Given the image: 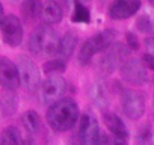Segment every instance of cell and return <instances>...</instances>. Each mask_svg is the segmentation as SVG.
I'll use <instances>...</instances> for the list:
<instances>
[{
  "mask_svg": "<svg viewBox=\"0 0 154 145\" xmlns=\"http://www.w3.org/2000/svg\"><path fill=\"white\" fill-rule=\"evenodd\" d=\"M79 119V106L72 98H62L47 110V122L54 131H68Z\"/></svg>",
  "mask_w": 154,
  "mask_h": 145,
  "instance_id": "cell-1",
  "label": "cell"
},
{
  "mask_svg": "<svg viewBox=\"0 0 154 145\" xmlns=\"http://www.w3.org/2000/svg\"><path fill=\"white\" fill-rule=\"evenodd\" d=\"M59 36L53 27L48 24H41L38 26L30 38H29V50L33 54H54L59 42Z\"/></svg>",
  "mask_w": 154,
  "mask_h": 145,
  "instance_id": "cell-2",
  "label": "cell"
},
{
  "mask_svg": "<svg viewBox=\"0 0 154 145\" xmlns=\"http://www.w3.org/2000/svg\"><path fill=\"white\" fill-rule=\"evenodd\" d=\"M115 36H116V32L109 29V30H103V32L91 36L89 39H86L83 42L80 51H79V62H80V65L89 63L95 53L106 51L113 44Z\"/></svg>",
  "mask_w": 154,
  "mask_h": 145,
  "instance_id": "cell-3",
  "label": "cell"
},
{
  "mask_svg": "<svg viewBox=\"0 0 154 145\" xmlns=\"http://www.w3.org/2000/svg\"><path fill=\"white\" fill-rule=\"evenodd\" d=\"M65 91H66L65 79L60 74H53V76H48L39 85V98L44 104L51 106L57 103L59 100H62Z\"/></svg>",
  "mask_w": 154,
  "mask_h": 145,
  "instance_id": "cell-4",
  "label": "cell"
},
{
  "mask_svg": "<svg viewBox=\"0 0 154 145\" xmlns=\"http://www.w3.org/2000/svg\"><path fill=\"white\" fill-rule=\"evenodd\" d=\"M15 65L18 68L20 83L24 86V89L29 92L36 91L41 83H39V71H38L36 65L33 63V60L26 56H20L18 62Z\"/></svg>",
  "mask_w": 154,
  "mask_h": 145,
  "instance_id": "cell-5",
  "label": "cell"
},
{
  "mask_svg": "<svg viewBox=\"0 0 154 145\" xmlns=\"http://www.w3.org/2000/svg\"><path fill=\"white\" fill-rule=\"evenodd\" d=\"M122 110L130 119H139L145 112V97L136 89H125L122 92Z\"/></svg>",
  "mask_w": 154,
  "mask_h": 145,
  "instance_id": "cell-6",
  "label": "cell"
},
{
  "mask_svg": "<svg viewBox=\"0 0 154 145\" xmlns=\"http://www.w3.org/2000/svg\"><path fill=\"white\" fill-rule=\"evenodd\" d=\"M104 124L107 130L110 131L107 145H127L128 143V130L119 116H116L115 113H106Z\"/></svg>",
  "mask_w": 154,
  "mask_h": 145,
  "instance_id": "cell-7",
  "label": "cell"
},
{
  "mask_svg": "<svg viewBox=\"0 0 154 145\" xmlns=\"http://www.w3.org/2000/svg\"><path fill=\"white\" fill-rule=\"evenodd\" d=\"M79 140H80V145H101V142H100V127H98V122L89 113H85L80 118Z\"/></svg>",
  "mask_w": 154,
  "mask_h": 145,
  "instance_id": "cell-8",
  "label": "cell"
},
{
  "mask_svg": "<svg viewBox=\"0 0 154 145\" xmlns=\"http://www.w3.org/2000/svg\"><path fill=\"white\" fill-rule=\"evenodd\" d=\"M20 74L17 65L6 56H0V86L6 91H15L20 86Z\"/></svg>",
  "mask_w": 154,
  "mask_h": 145,
  "instance_id": "cell-9",
  "label": "cell"
},
{
  "mask_svg": "<svg viewBox=\"0 0 154 145\" xmlns=\"http://www.w3.org/2000/svg\"><path fill=\"white\" fill-rule=\"evenodd\" d=\"M121 77L130 85H143L146 82V68L139 59H127L121 65Z\"/></svg>",
  "mask_w": 154,
  "mask_h": 145,
  "instance_id": "cell-10",
  "label": "cell"
},
{
  "mask_svg": "<svg viewBox=\"0 0 154 145\" xmlns=\"http://www.w3.org/2000/svg\"><path fill=\"white\" fill-rule=\"evenodd\" d=\"M128 56V50L124 44L121 42H116V44H112L106 51L104 54L101 56L100 59V66L106 71V72H112L115 68L121 66V62L124 63Z\"/></svg>",
  "mask_w": 154,
  "mask_h": 145,
  "instance_id": "cell-11",
  "label": "cell"
},
{
  "mask_svg": "<svg viewBox=\"0 0 154 145\" xmlns=\"http://www.w3.org/2000/svg\"><path fill=\"white\" fill-rule=\"evenodd\" d=\"M3 39L8 45L17 47L23 41V26L17 15H6L0 24Z\"/></svg>",
  "mask_w": 154,
  "mask_h": 145,
  "instance_id": "cell-12",
  "label": "cell"
},
{
  "mask_svg": "<svg viewBox=\"0 0 154 145\" xmlns=\"http://www.w3.org/2000/svg\"><path fill=\"white\" fill-rule=\"evenodd\" d=\"M140 8L139 0H116L109 6V15L113 20H125L134 15Z\"/></svg>",
  "mask_w": 154,
  "mask_h": 145,
  "instance_id": "cell-13",
  "label": "cell"
},
{
  "mask_svg": "<svg viewBox=\"0 0 154 145\" xmlns=\"http://www.w3.org/2000/svg\"><path fill=\"white\" fill-rule=\"evenodd\" d=\"M75 45H77V35L68 32V33H65V35L59 39L57 48H56V53H54V54L57 56L59 60H63V62H65V60L72 54Z\"/></svg>",
  "mask_w": 154,
  "mask_h": 145,
  "instance_id": "cell-14",
  "label": "cell"
},
{
  "mask_svg": "<svg viewBox=\"0 0 154 145\" xmlns=\"http://www.w3.org/2000/svg\"><path fill=\"white\" fill-rule=\"evenodd\" d=\"M41 17L48 24L59 23L62 20V8L56 2H45L41 8Z\"/></svg>",
  "mask_w": 154,
  "mask_h": 145,
  "instance_id": "cell-15",
  "label": "cell"
},
{
  "mask_svg": "<svg viewBox=\"0 0 154 145\" xmlns=\"http://www.w3.org/2000/svg\"><path fill=\"white\" fill-rule=\"evenodd\" d=\"M0 145H24V140L18 128L9 125L0 133Z\"/></svg>",
  "mask_w": 154,
  "mask_h": 145,
  "instance_id": "cell-16",
  "label": "cell"
},
{
  "mask_svg": "<svg viewBox=\"0 0 154 145\" xmlns=\"http://www.w3.org/2000/svg\"><path fill=\"white\" fill-rule=\"evenodd\" d=\"M23 127L26 130V133L29 136H33L38 133L39 130V115L33 110H27L24 115H23Z\"/></svg>",
  "mask_w": 154,
  "mask_h": 145,
  "instance_id": "cell-17",
  "label": "cell"
},
{
  "mask_svg": "<svg viewBox=\"0 0 154 145\" xmlns=\"http://www.w3.org/2000/svg\"><path fill=\"white\" fill-rule=\"evenodd\" d=\"M71 20L74 23H88L89 21V11L80 2H75L74 3V12H72Z\"/></svg>",
  "mask_w": 154,
  "mask_h": 145,
  "instance_id": "cell-18",
  "label": "cell"
},
{
  "mask_svg": "<svg viewBox=\"0 0 154 145\" xmlns=\"http://www.w3.org/2000/svg\"><path fill=\"white\" fill-rule=\"evenodd\" d=\"M41 8H42L41 2H24L23 3V14L27 18H36L38 15H41Z\"/></svg>",
  "mask_w": 154,
  "mask_h": 145,
  "instance_id": "cell-19",
  "label": "cell"
},
{
  "mask_svg": "<svg viewBox=\"0 0 154 145\" xmlns=\"http://www.w3.org/2000/svg\"><path fill=\"white\" fill-rule=\"evenodd\" d=\"M152 131L148 125L142 127L136 136V145H152Z\"/></svg>",
  "mask_w": 154,
  "mask_h": 145,
  "instance_id": "cell-20",
  "label": "cell"
},
{
  "mask_svg": "<svg viewBox=\"0 0 154 145\" xmlns=\"http://www.w3.org/2000/svg\"><path fill=\"white\" fill-rule=\"evenodd\" d=\"M42 69L47 72V74L53 76V74H57V72H62L65 69V62L63 60H59V59H54V60H48L44 63Z\"/></svg>",
  "mask_w": 154,
  "mask_h": 145,
  "instance_id": "cell-21",
  "label": "cell"
},
{
  "mask_svg": "<svg viewBox=\"0 0 154 145\" xmlns=\"http://www.w3.org/2000/svg\"><path fill=\"white\" fill-rule=\"evenodd\" d=\"M2 107H3V113L5 115L14 113L15 112V107H17V100L14 98V95L5 94L2 97Z\"/></svg>",
  "mask_w": 154,
  "mask_h": 145,
  "instance_id": "cell-22",
  "label": "cell"
},
{
  "mask_svg": "<svg viewBox=\"0 0 154 145\" xmlns=\"http://www.w3.org/2000/svg\"><path fill=\"white\" fill-rule=\"evenodd\" d=\"M137 27L142 30V32H149L151 30V21L146 15H142L139 20H137Z\"/></svg>",
  "mask_w": 154,
  "mask_h": 145,
  "instance_id": "cell-23",
  "label": "cell"
},
{
  "mask_svg": "<svg viewBox=\"0 0 154 145\" xmlns=\"http://www.w3.org/2000/svg\"><path fill=\"white\" fill-rule=\"evenodd\" d=\"M127 44H128V48H131V50H137L139 48V41L131 32L127 33Z\"/></svg>",
  "mask_w": 154,
  "mask_h": 145,
  "instance_id": "cell-24",
  "label": "cell"
},
{
  "mask_svg": "<svg viewBox=\"0 0 154 145\" xmlns=\"http://www.w3.org/2000/svg\"><path fill=\"white\" fill-rule=\"evenodd\" d=\"M142 63L145 65V68L154 69V56H152V54H149V53L143 54V57H142Z\"/></svg>",
  "mask_w": 154,
  "mask_h": 145,
  "instance_id": "cell-25",
  "label": "cell"
},
{
  "mask_svg": "<svg viewBox=\"0 0 154 145\" xmlns=\"http://www.w3.org/2000/svg\"><path fill=\"white\" fill-rule=\"evenodd\" d=\"M146 45H148V48H149V51H151L149 54H152V56H154V36L146 39Z\"/></svg>",
  "mask_w": 154,
  "mask_h": 145,
  "instance_id": "cell-26",
  "label": "cell"
},
{
  "mask_svg": "<svg viewBox=\"0 0 154 145\" xmlns=\"http://www.w3.org/2000/svg\"><path fill=\"white\" fill-rule=\"evenodd\" d=\"M3 18H5V15H3V6H2V3H0V24H2Z\"/></svg>",
  "mask_w": 154,
  "mask_h": 145,
  "instance_id": "cell-27",
  "label": "cell"
}]
</instances>
